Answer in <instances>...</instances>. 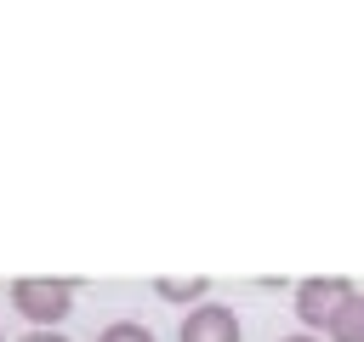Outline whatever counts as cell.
I'll use <instances>...</instances> for the list:
<instances>
[{
	"label": "cell",
	"instance_id": "cell-7",
	"mask_svg": "<svg viewBox=\"0 0 364 342\" xmlns=\"http://www.w3.org/2000/svg\"><path fill=\"white\" fill-rule=\"evenodd\" d=\"M23 342H68V336H63V331H28Z\"/></svg>",
	"mask_w": 364,
	"mask_h": 342
},
{
	"label": "cell",
	"instance_id": "cell-2",
	"mask_svg": "<svg viewBox=\"0 0 364 342\" xmlns=\"http://www.w3.org/2000/svg\"><path fill=\"white\" fill-rule=\"evenodd\" d=\"M353 291H358L353 279H330V274H313V279H301V285H296L290 308H296L301 331H330V319L347 308V296H353Z\"/></svg>",
	"mask_w": 364,
	"mask_h": 342
},
{
	"label": "cell",
	"instance_id": "cell-3",
	"mask_svg": "<svg viewBox=\"0 0 364 342\" xmlns=\"http://www.w3.org/2000/svg\"><path fill=\"white\" fill-rule=\"evenodd\" d=\"M176 342H239V314H233L228 302H199V308L182 319Z\"/></svg>",
	"mask_w": 364,
	"mask_h": 342
},
{
	"label": "cell",
	"instance_id": "cell-8",
	"mask_svg": "<svg viewBox=\"0 0 364 342\" xmlns=\"http://www.w3.org/2000/svg\"><path fill=\"white\" fill-rule=\"evenodd\" d=\"M284 342H318V336H313V331H296V336H284Z\"/></svg>",
	"mask_w": 364,
	"mask_h": 342
},
{
	"label": "cell",
	"instance_id": "cell-1",
	"mask_svg": "<svg viewBox=\"0 0 364 342\" xmlns=\"http://www.w3.org/2000/svg\"><path fill=\"white\" fill-rule=\"evenodd\" d=\"M6 296L34 331H57L74 308V279H11Z\"/></svg>",
	"mask_w": 364,
	"mask_h": 342
},
{
	"label": "cell",
	"instance_id": "cell-6",
	"mask_svg": "<svg viewBox=\"0 0 364 342\" xmlns=\"http://www.w3.org/2000/svg\"><path fill=\"white\" fill-rule=\"evenodd\" d=\"M97 342H154V331L148 325H136V319H114V325H102V336Z\"/></svg>",
	"mask_w": 364,
	"mask_h": 342
},
{
	"label": "cell",
	"instance_id": "cell-4",
	"mask_svg": "<svg viewBox=\"0 0 364 342\" xmlns=\"http://www.w3.org/2000/svg\"><path fill=\"white\" fill-rule=\"evenodd\" d=\"M330 342H364V291H353L347 296V308L330 319V331H324Z\"/></svg>",
	"mask_w": 364,
	"mask_h": 342
},
{
	"label": "cell",
	"instance_id": "cell-5",
	"mask_svg": "<svg viewBox=\"0 0 364 342\" xmlns=\"http://www.w3.org/2000/svg\"><path fill=\"white\" fill-rule=\"evenodd\" d=\"M154 296H165V302H193V296H210V279L205 274H193V279H154Z\"/></svg>",
	"mask_w": 364,
	"mask_h": 342
}]
</instances>
